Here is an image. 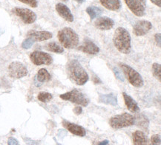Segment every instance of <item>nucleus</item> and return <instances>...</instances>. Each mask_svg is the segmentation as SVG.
<instances>
[{"instance_id": "obj_1", "label": "nucleus", "mask_w": 161, "mask_h": 145, "mask_svg": "<svg viewBox=\"0 0 161 145\" xmlns=\"http://www.w3.org/2000/svg\"><path fill=\"white\" fill-rule=\"evenodd\" d=\"M67 72L72 82L77 85H83L88 82V75L77 60H71L67 66Z\"/></svg>"}, {"instance_id": "obj_2", "label": "nucleus", "mask_w": 161, "mask_h": 145, "mask_svg": "<svg viewBox=\"0 0 161 145\" xmlns=\"http://www.w3.org/2000/svg\"><path fill=\"white\" fill-rule=\"evenodd\" d=\"M114 45L122 53L128 54L131 51V36L125 28L119 27L115 30L113 37Z\"/></svg>"}, {"instance_id": "obj_3", "label": "nucleus", "mask_w": 161, "mask_h": 145, "mask_svg": "<svg viewBox=\"0 0 161 145\" xmlns=\"http://www.w3.org/2000/svg\"><path fill=\"white\" fill-rule=\"evenodd\" d=\"M58 39L64 47L74 49L79 45V36L71 28H64L59 31Z\"/></svg>"}, {"instance_id": "obj_4", "label": "nucleus", "mask_w": 161, "mask_h": 145, "mask_svg": "<svg viewBox=\"0 0 161 145\" xmlns=\"http://www.w3.org/2000/svg\"><path fill=\"white\" fill-rule=\"evenodd\" d=\"M135 123V118L131 114L124 113L119 115H114L109 121L110 126L114 129H120V128L130 127Z\"/></svg>"}, {"instance_id": "obj_5", "label": "nucleus", "mask_w": 161, "mask_h": 145, "mask_svg": "<svg viewBox=\"0 0 161 145\" xmlns=\"http://www.w3.org/2000/svg\"><path fill=\"white\" fill-rule=\"evenodd\" d=\"M59 97L63 100L71 101L72 103L81 105L82 107H87L89 104V100L86 95L77 89H74V90L64 93V94H61Z\"/></svg>"}, {"instance_id": "obj_6", "label": "nucleus", "mask_w": 161, "mask_h": 145, "mask_svg": "<svg viewBox=\"0 0 161 145\" xmlns=\"http://www.w3.org/2000/svg\"><path fill=\"white\" fill-rule=\"evenodd\" d=\"M119 66H120L125 78H127L131 85L136 87V88H141L143 85V79L139 72H137L135 69L125 64L119 63Z\"/></svg>"}, {"instance_id": "obj_7", "label": "nucleus", "mask_w": 161, "mask_h": 145, "mask_svg": "<svg viewBox=\"0 0 161 145\" xmlns=\"http://www.w3.org/2000/svg\"><path fill=\"white\" fill-rule=\"evenodd\" d=\"M8 73L10 77L18 79L27 76L28 70L21 62H14L8 66Z\"/></svg>"}, {"instance_id": "obj_8", "label": "nucleus", "mask_w": 161, "mask_h": 145, "mask_svg": "<svg viewBox=\"0 0 161 145\" xmlns=\"http://www.w3.org/2000/svg\"><path fill=\"white\" fill-rule=\"evenodd\" d=\"M12 12L21 19L25 24H32L36 19V13L28 8H15L12 10Z\"/></svg>"}, {"instance_id": "obj_9", "label": "nucleus", "mask_w": 161, "mask_h": 145, "mask_svg": "<svg viewBox=\"0 0 161 145\" xmlns=\"http://www.w3.org/2000/svg\"><path fill=\"white\" fill-rule=\"evenodd\" d=\"M30 59L35 65H49L53 62V58L48 53L42 51H34L31 53Z\"/></svg>"}, {"instance_id": "obj_10", "label": "nucleus", "mask_w": 161, "mask_h": 145, "mask_svg": "<svg viewBox=\"0 0 161 145\" xmlns=\"http://www.w3.org/2000/svg\"><path fill=\"white\" fill-rule=\"evenodd\" d=\"M152 28V24L150 22L146 20H142L137 22L133 28V32L137 36H142L148 34Z\"/></svg>"}, {"instance_id": "obj_11", "label": "nucleus", "mask_w": 161, "mask_h": 145, "mask_svg": "<svg viewBox=\"0 0 161 145\" xmlns=\"http://www.w3.org/2000/svg\"><path fill=\"white\" fill-rule=\"evenodd\" d=\"M128 8L135 16H143L145 15V7L138 0H124Z\"/></svg>"}, {"instance_id": "obj_12", "label": "nucleus", "mask_w": 161, "mask_h": 145, "mask_svg": "<svg viewBox=\"0 0 161 145\" xmlns=\"http://www.w3.org/2000/svg\"><path fill=\"white\" fill-rule=\"evenodd\" d=\"M79 50L89 55H96L100 52V48L89 39H85Z\"/></svg>"}, {"instance_id": "obj_13", "label": "nucleus", "mask_w": 161, "mask_h": 145, "mask_svg": "<svg viewBox=\"0 0 161 145\" xmlns=\"http://www.w3.org/2000/svg\"><path fill=\"white\" fill-rule=\"evenodd\" d=\"M94 25L97 28L100 29L101 30H111L114 25V22L111 18L103 16V17H100L95 21Z\"/></svg>"}, {"instance_id": "obj_14", "label": "nucleus", "mask_w": 161, "mask_h": 145, "mask_svg": "<svg viewBox=\"0 0 161 145\" xmlns=\"http://www.w3.org/2000/svg\"><path fill=\"white\" fill-rule=\"evenodd\" d=\"M27 36L33 39L35 41H42L51 39L52 37V34L48 31L30 30L27 34Z\"/></svg>"}, {"instance_id": "obj_15", "label": "nucleus", "mask_w": 161, "mask_h": 145, "mask_svg": "<svg viewBox=\"0 0 161 145\" xmlns=\"http://www.w3.org/2000/svg\"><path fill=\"white\" fill-rule=\"evenodd\" d=\"M56 10L59 15L63 17L64 19L69 22H72L74 21V16L72 14L71 10L63 3H58L56 5Z\"/></svg>"}, {"instance_id": "obj_16", "label": "nucleus", "mask_w": 161, "mask_h": 145, "mask_svg": "<svg viewBox=\"0 0 161 145\" xmlns=\"http://www.w3.org/2000/svg\"><path fill=\"white\" fill-rule=\"evenodd\" d=\"M63 125L69 132H71L72 134L76 135L78 136H85L86 134V130L81 126L77 125V124L71 123V122H68L66 121H63Z\"/></svg>"}, {"instance_id": "obj_17", "label": "nucleus", "mask_w": 161, "mask_h": 145, "mask_svg": "<svg viewBox=\"0 0 161 145\" xmlns=\"http://www.w3.org/2000/svg\"><path fill=\"white\" fill-rule=\"evenodd\" d=\"M123 99H124L125 105H126L127 108L129 109V111H131V113H137V112L140 110L137 103L129 95L126 94L125 93H123Z\"/></svg>"}, {"instance_id": "obj_18", "label": "nucleus", "mask_w": 161, "mask_h": 145, "mask_svg": "<svg viewBox=\"0 0 161 145\" xmlns=\"http://www.w3.org/2000/svg\"><path fill=\"white\" fill-rule=\"evenodd\" d=\"M100 3L106 9L117 11L121 8V3L119 0H100Z\"/></svg>"}, {"instance_id": "obj_19", "label": "nucleus", "mask_w": 161, "mask_h": 145, "mask_svg": "<svg viewBox=\"0 0 161 145\" xmlns=\"http://www.w3.org/2000/svg\"><path fill=\"white\" fill-rule=\"evenodd\" d=\"M99 101L100 103H104L106 105H111L113 106H116L117 105V96L113 93L110 94H100L99 96Z\"/></svg>"}, {"instance_id": "obj_20", "label": "nucleus", "mask_w": 161, "mask_h": 145, "mask_svg": "<svg viewBox=\"0 0 161 145\" xmlns=\"http://www.w3.org/2000/svg\"><path fill=\"white\" fill-rule=\"evenodd\" d=\"M134 145H147V138L143 132L137 130L132 135Z\"/></svg>"}, {"instance_id": "obj_21", "label": "nucleus", "mask_w": 161, "mask_h": 145, "mask_svg": "<svg viewBox=\"0 0 161 145\" xmlns=\"http://www.w3.org/2000/svg\"><path fill=\"white\" fill-rule=\"evenodd\" d=\"M36 77L37 78V80L41 83L48 82V81H50L51 78L50 73L48 72V70L46 69H44V68H42V69L39 70Z\"/></svg>"}, {"instance_id": "obj_22", "label": "nucleus", "mask_w": 161, "mask_h": 145, "mask_svg": "<svg viewBox=\"0 0 161 145\" xmlns=\"http://www.w3.org/2000/svg\"><path fill=\"white\" fill-rule=\"evenodd\" d=\"M86 12L89 15L91 19H94L102 13V10L97 7H88L86 9Z\"/></svg>"}, {"instance_id": "obj_23", "label": "nucleus", "mask_w": 161, "mask_h": 145, "mask_svg": "<svg viewBox=\"0 0 161 145\" xmlns=\"http://www.w3.org/2000/svg\"><path fill=\"white\" fill-rule=\"evenodd\" d=\"M47 50L50 51L53 53H63L64 49L59 45H57L56 42H50L47 45Z\"/></svg>"}, {"instance_id": "obj_24", "label": "nucleus", "mask_w": 161, "mask_h": 145, "mask_svg": "<svg viewBox=\"0 0 161 145\" xmlns=\"http://www.w3.org/2000/svg\"><path fill=\"white\" fill-rule=\"evenodd\" d=\"M39 100L42 101L43 103H47L48 101H50L51 99H52L53 96L51 93H47V92H41L38 94V96H37Z\"/></svg>"}, {"instance_id": "obj_25", "label": "nucleus", "mask_w": 161, "mask_h": 145, "mask_svg": "<svg viewBox=\"0 0 161 145\" xmlns=\"http://www.w3.org/2000/svg\"><path fill=\"white\" fill-rule=\"evenodd\" d=\"M152 72H153V76L155 77L157 79L161 81V65L160 64L154 63L152 65Z\"/></svg>"}, {"instance_id": "obj_26", "label": "nucleus", "mask_w": 161, "mask_h": 145, "mask_svg": "<svg viewBox=\"0 0 161 145\" xmlns=\"http://www.w3.org/2000/svg\"><path fill=\"white\" fill-rule=\"evenodd\" d=\"M34 40L31 38H28L26 39L25 40L23 41L22 44V47L23 49H29L30 47H31V46L34 45Z\"/></svg>"}, {"instance_id": "obj_27", "label": "nucleus", "mask_w": 161, "mask_h": 145, "mask_svg": "<svg viewBox=\"0 0 161 145\" xmlns=\"http://www.w3.org/2000/svg\"><path fill=\"white\" fill-rule=\"evenodd\" d=\"M19 1L31 6V8H36L37 5H38L37 0H19Z\"/></svg>"}, {"instance_id": "obj_28", "label": "nucleus", "mask_w": 161, "mask_h": 145, "mask_svg": "<svg viewBox=\"0 0 161 145\" xmlns=\"http://www.w3.org/2000/svg\"><path fill=\"white\" fill-rule=\"evenodd\" d=\"M160 136L158 134L153 135L151 138V142L152 145H160Z\"/></svg>"}, {"instance_id": "obj_29", "label": "nucleus", "mask_w": 161, "mask_h": 145, "mask_svg": "<svg viewBox=\"0 0 161 145\" xmlns=\"http://www.w3.org/2000/svg\"><path fill=\"white\" fill-rule=\"evenodd\" d=\"M113 70H114V75H115V76H116V78H117V79L121 81V82H123V81H124V78H123V76L121 74V72H119V70L117 69V68H114Z\"/></svg>"}, {"instance_id": "obj_30", "label": "nucleus", "mask_w": 161, "mask_h": 145, "mask_svg": "<svg viewBox=\"0 0 161 145\" xmlns=\"http://www.w3.org/2000/svg\"><path fill=\"white\" fill-rule=\"evenodd\" d=\"M154 40H155L157 45H158L159 47H160V45H161V34L160 33L158 34H156L155 36H154Z\"/></svg>"}, {"instance_id": "obj_31", "label": "nucleus", "mask_w": 161, "mask_h": 145, "mask_svg": "<svg viewBox=\"0 0 161 145\" xmlns=\"http://www.w3.org/2000/svg\"><path fill=\"white\" fill-rule=\"evenodd\" d=\"M8 145H19L18 141L16 140V138H14L13 137H11V138H8Z\"/></svg>"}, {"instance_id": "obj_32", "label": "nucleus", "mask_w": 161, "mask_h": 145, "mask_svg": "<svg viewBox=\"0 0 161 145\" xmlns=\"http://www.w3.org/2000/svg\"><path fill=\"white\" fill-rule=\"evenodd\" d=\"M82 107H74V112L76 115H80L82 113Z\"/></svg>"}, {"instance_id": "obj_33", "label": "nucleus", "mask_w": 161, "mask_h": 145, "mask_svg": "<svg viewBox=\"0 0 161 145\" xmlns=\"http://www.w3.org/2000/svg\"><path fill=\"white\" fill-rule=\"evenodd\" d=\"M152 3H154V5L158 6V7H160L161 6V0H151Z\"/></svg>"}, {"instance_id": "obj_34", "label": "nucleus", "mask_w": 161, "mask_h": 145, "mask_svg": "<svg viewBox=\"0 0 161 145\" xmlns=\"http://www.w3.org/2000/svg\"><path fill=\"white\" fill-rule=\"evenodd\" d=\"M34 84L36 87H40L41 85H42V83L40 82L38 80H37L36 76H35V78H34Z\"/></svg>"}, {"instance_id": "obj_35", "label": "nucleus", "mask_w": 161, "mask_h": 145, "mask_svg": "<svg viewBox=\"0 0 161 145\" xmlns=\"http://www.w3.org/2000/svg\"><path fill=\"white\" fill-rule=\"evenodd\" d=\"M108 144V141L105 140V141H103V142H101L98 145H107Z\"/></svg>"}, {"instance_id": "obj_36", "label": "nucleus", "mask_w": 161, "mask_h": 145, "mask_svg": "<svg viewBox=\"0 0 161 145\" xmlns=\"http://www.w3.org/2000/svg\"><path fill=\"white\" fill-rule=\"evenodd\" d=\"M138 1H139L140 3L142 4V5L144 6V7H145V5L146 4V0H138Z\"/></svg>"}, {"instance_id": "obj_37", "label": "nucleus", "mask_w": 161, "mask_h": 145, "mask_svg": "<svg viewBox=\"0 0 161 145\" xmlns=\"http://www.w3.org/2000/svg\"><path fill=\"white\" fill-rule=\"evenodd\" d=\"M76 2H77L78 3H83L86 0H75Z\"/></svg>"}, {"instance_id": "obj_38", "label": "nucleus", "mask_w": 161, "mask_h": 145, "mask_svg": "<svg viewBox=\"0 0 161 145\" xmlns=\"http://www.w3.org/2000/svg\"><path fill=\"white\" fill-rule=\"evenodd\" d=\"M62 1H64V2H67V1H69V0H62Z\"/></svg>"}]
</instances>
